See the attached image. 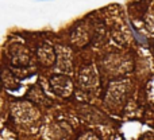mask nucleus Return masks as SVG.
<instances>
[{"label":"nucleus","mask_w":154,"mask_h":140,"mask_svg":"<svg viewBox=\"0 0 154 140\" xmlns=\"http://www.w3.org/2000/svg\"><path fill=\"white\" fill-rule=\"evenodd\" d=\"M38 58L45 66H50V65H53L56 62V53H54L53 47L43 45L38 50Z\"/></svg>","instance_id":"obj_3"},{"label":"nucleus","mask_w":154,"mask_h":140,"mask_svg":"<svg viewBox=\"0 0 154 140\" xmlns=\"http://www.w3.org/2000/svg\"><path fill=\"white\" fill-rule=\"evenodd\" d=\"M35 1H51V0H35Z\"/></svg>","instance_id":"obj_4"},{"label":"nucleus","mask_w":154,"mask_h":140,"mask_svg":"<svg viewBox=\"0 0 154 140\" xmlns=\"http://www.w3.org/2000/svg\"><path fill=\"white\" fill-rule=\"evenodd\" d=\"M50 84L53 90L57 94L62 96V97H68L73 90V84L70 81L69 77L64 76V74H56L50 78Z\"/></svg>","instance_id":"obj_2"},{"label":"nucleus","mask_w":154,"mask_h":140,"mask_svg":"<svg viewBox=\"0 0 154 140\" xmlns=\"http://www.w3.org/2000/svg\"><path fill=\"white\" fill-rule=\"evenodd\" d=\"M12 115H14V117L16 119V121H18L19 124L23 123L24 125H29V123H31V121L34 123L35 120L38 119V111L32 105L26 104V103L14 105Z\"/></svg>","instance_id":"obj_1"}]
</instances>
